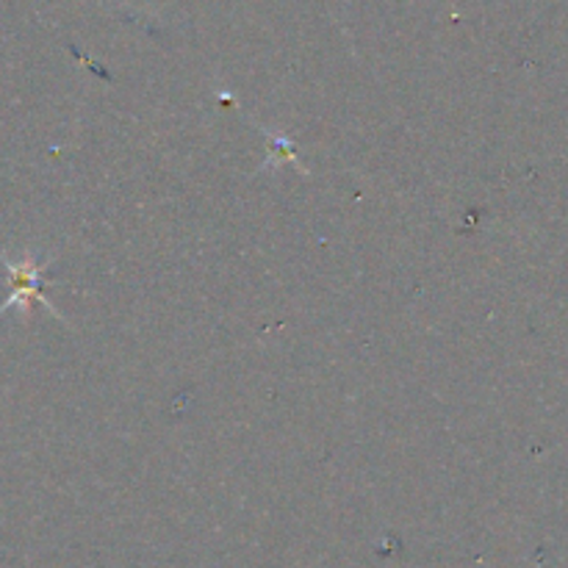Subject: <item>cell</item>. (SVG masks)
<instances>
[{
  "label": "cell",
  "instance_id": "obj_1",
  "mask_svg": "<svg viewBox=\"0 0 568 568\" xmlns=\"http://www.w3.org/2000/svg\"><path fill=\"white\" fill-rule=\"evenodd\" d=\"M0 264H3L6 275H9V297H6V303L0 305V316L6 314V311L17 308L20 305V311L31 308V303H42V308H48L53 316H61L59 311L53 308V303H50L48 297H44V270H48V264H42V261L37 258V255L28 253L22 261H11L9 255L0 253Z\"/></svg>",
  "mask_w": 568,
  "mask_h": 568
}]
</instances>
